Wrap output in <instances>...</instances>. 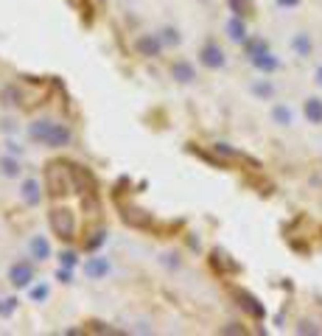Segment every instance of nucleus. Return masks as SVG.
Segmentation results:
<instances>
[{"label":"nucleus","instance_id":"obj_1","mask_svg":"<svg viewBox=\"0 0 322 336\" xmlns=\"http://www.w3.org/2000/svg\"><path fill=\"white\" fill-rule=\"evenodd\" d=\"M45 191L53 196V199L79 191V188H76V165L62 163V160L48 163V168H45Z\"/></svg>","mask_w":322,"mask_h":336},{"label":"nucleus","instance_id":"obj_2","mask_svg":"<svg viewBox=\"0 0 322 336\" xmlns=\"http://www.w3.org/2000/svg\"><path fill=\"white\" fill-rule=\"evenodd\" d=\"M48 221H51V230L56 233L59 238H65V241H73L76 238V216H73V210L53 207L51 213H48Z\"/></svg>","mask_w":322,"mask_h":336},{"label":"nucleus","instance_id":"obj_3","mask_svg":"<svg viewBox=\"0 0 322 336\" xmlns=\"http://www.w3.org/2000/svg\"><path fill=\"white\" fill-rule=\"evenodd\" d=\"M163 45L165 42L160 39V34H140V37L135 39V51H138L140 56H148V59L160 56V53H163Z\"/></svg>","mask_w":322,"mask_h":336},{"label":"nucleus","instance_id":"obj_4","mask_svg":"<svg viewBox=\"0 0 322 336\" xmlns=\"http://www.w3.org/2000/svg\"><path fill=\"white\" fill-rule=\"evenodd\" d=\"M199 62L205 65V68H210V70H216V68H224V51L216 45V42H207V45H202V51H199Z\"/></svg>","mask_w":322,"mask_h":336},{"label":"nucleus","instance_id":"obj_5","mask_svg":"<svg viewBox=\"0 0 322 336\" xmlns=\"http://www.w3.org/2000/svg\"><path fill=\"white\" fill-rule=\"evenodd\" d=\"M9 280H11V286H17V289H26V286L34 280V266L28 261L14 263V266L9 269Z\"/></svg>","mask_w":322,"mask_h":336},{"label":"nucleus","instance_id":"obj_6","mask_svg":"<svg viewBox=\"0 0 322 336\" xmlns=\"http://www.w3.org/2000/svg\"><path fill=\"white\" fill-rule=\"evenodd\" d=\"M70 129L65 123H51V129H48V135H45V146H51V149H62V146H68L70 143Z\"/></svg>","mask_w":322,"mask_h":336},{"label":"nucleus","instance_id":"obj_7","mask_svg":"<svg viewBox=\"0 0 322 336\" xmlns=\"http://www.w3.org/2000/svg\"><path fill=\"white\" fill-rule=\"evenodd\" d=\"M123 221L126 224H132V227H152V213H146V210H140V207H123Z\"/></svg>","mask_w":322,"mask_h":336},{"label":"nucleus","instance_id":"obj_8","mask_svg":"<svg viewBox=\"0 0 322 336\" xmlns=\"http://www.w3.org/2000/svg\"><path fill=\"white\" fill-rule=\"evenodd\" d=\"M171 76H174L177 81H182V84H190V81L196 79V70H194V65H190V62L180 59V62L171 65Z\"/></svg>","mask_w":322,"mask_h":336},{"label":"nucleus","instance_id":"obj_9","mask_svg":"<svg viewBox=\"0 0 322 336\" xmlns=\"http://www.w3.org/2000/svg\"><path fill=\"white\" fill-rule=\"evenodd\" d=\"M110 272V261L106 258H90V261H84V275L93 280L104 278V275Z\"/></svg>","mask_w":322,"mask_h":336},{"label":"nucleus","instance_id":"obj_10","mask_svg":"<svg viewBox=\"0 0 322 336\" xmlns=\"http://www.w3.org/2000/svg\"><path fill=\"white\" fill-rule=\"evenodd\" d=\"M20 194H23V202H26V205H39V199H42V191H39L37 179H26Z\"/></svg>","mask_w":322,"mask_h":336},{"label":"nucleus","instance_id":"obj_11","mask_svg":"<svg viewBox=\"0 0 322 336\" xmlns=\"http://www.w3.org/2000/svg\"><path fill=\"white\" fill-rule=\"evenodd\" d=\"M28 249H31V258H34V261H48V258H51V244H48V238H42V236L31 238Z\"/></svg>","mask_w":322,"mask_h":336},{"label":"nucleus","instance_id":"obj_12","mask_svg":"<svg viewBox=\"0 0 322 336\" xmlns=\"http://www.w3.org/2000/svg\"><path fill=\"white\" fill-rule=\"evenodd\" d=\"M227 37L232 42H244V39H247V26H244L241 17H232V20L227 23Z\"/></svg>","mask_w":322,"mask_h":336},{"label":"nucleus","instance_id":"obj_13","mask_svg":"<svg viewBox=\"0 0 322 336\" xmlns=\"http://www.w3.org/2000/svg\"><path fill=\"white\" fill-rule=\"evenodd\" d=\"M306 118L311 123H322V98H306Z\"/></svg>","mask_w":322,"mask_h":336},{"label":"nucleus","instance_id":"obj_14","mask_svg":"<svg viewBox=\"0 0 322 336\" xmlns=\"http://www.w3.org/2000/svg\"><path fill=\"white\" fill-rule=\"evenodd\" d=\"M252 65H255L258 70H264V73H272V70L277 68V59L272 56L269 51H266V53H261V56H255V59H252Z\"/></svg>","mask_w":322,"mask_h":336},{"label":"nucleus","instance_id":"obj_15","mask_svg":"<svg viewBox=\"0 0 322 336\" xmlns=\"http://www.w3.org/2000/svg\"><path fill=\"white\" fill-rule=\"evenodd\" d=\"M272 118H275L277 126H291V121H294L289 107H275V110H272Z\"/></svg>","mask_w":322,"mask_h":336},{"label":"nucleus","instance_id":"obj_16","mask_svg":"<svg viewBox=\"0 0 322 336\" xmlns=\"http://www.w3.org/2000/svg\"><path fill=\"white\" fill-rule=\"evenodd\" d=\"M51 123H53V121H34V123H31V129H28V135H31L34 140L42 143V140H45V135H48V129H51Z\"/></svg>","mask_w":322,"mask_h":336},{"label":"nucleus","instance_id":"obj_17","mask_svg":"<svg viewBox=\"0 0 322 336\" xmlns=\"http://www.w3.org/2000/svg\"><path fill=\"white\" fill-rule=\"evenodd\" d=\"M291 45H294V51L300 53V56H308V53H311V39H308V34H297Z\"/></svg>","mask_w":322,"mask_h":336},{"label":"nucleus","instance_id":"obj_18","mask_svg":"<svg viewBox=\"0 0 322 336\" xmlns=\"http://www.w3.org/2000/svg\"><path fill=\"white\" fill-rule=\"evenodd\" d=\"M0 171H3L6 177H17V174H20V163H17L14 157H3L0 160Z\"/></svg>","mask_w":322,"mask_h":336},{"label":"nucleus","instance_id":"obj_19","mask_svg":"<svg viewBox=\"0 0 322 336\" xmlns=\"http://www.w3.org/2000/svg\"><path fill=\"white\" fill-rule=\"evenodd\" d=\"M261 53H266V42L264 39H249L247 42V56L255 59V56H261Z\"/></svg>","mask_w":322,"mask_h":336},{"label":"nucleus","instance_id":"obj_20","mask_svg":"<svg viewBox=\"0 0 322 336\" xmlns=\"http://www.w3.org/2000/svg\"><path fill=\"white\" fill-rule=\"evenodd\" d=\"M160 39L165 42V45H180V31H177V28H163V31H160Z\"/></svg>","mask_w":322,"mask_h":336},{"label":"nucleus","instance_id":"obj_21","mask_svg":"<svg viewBox=\"0 0 322 336\" xmlns=\"http://www.w3.org/2000/svg\"><path fill=\"white\" fill-rule=\"evenodd\" d=\"M252 93H255V95H261V98H269V95L275 93V87H272L269 81H264V84H252Z\"/></svg>","mask_w":322,"mask_h":336},{"label":"nucleus","instance_id":"obj_22","mask_svg":"<svg viewBox=\"0 0 322 336\" xmlns=\"http://www.w3.org/2000/svg\"><path fill=\"white\" fill-rule=\"evenodd\" d=\"M104 241H106V233H93L90 241H84V249H98Z\"/></svg>","mask_w":322,"mask_h":336},{"label":"nucleus","instance_id":"obj_23","mask_svg":"<svg viewBox=\"0 0 322 336\" xmlns=\"http://www.w3.org/2000/svg\"><path fill=\"white\" fill-rule=\"evenodd\" d=\"M48 294H51V289L42 283V286H34L31 289V300H37V303H42V300H48Z\"/></svg>","mask_w":322,"mask_h":336},{"label":"nucleus","instance_id":"obj_24","mask_svg":"<svg viewBox=\"0 0 322 336\" xmlns=\"http://www.w3.org/2000/svg\"><path fill=\"white\" fill-rule=\"evenodd\" d=\"M59 261H62V266H68V269H73L76 266V261H79V258H76V252H62V255H59Z\"/></svg>","mask_w":322,"mask_h":336},{"label":"nucleus","instance_id":"obj_25","mask_svg":"<svg viewBox=\"0 0 322 336\" xmlns=\"http://www.w3.org/2000/svg\"><path fill=\"white\" fill-rule=\"evenodd\" d=\"M56 280H62V283H70V269H68V266H59V269H56Z\"/></svg>","mask_w":322,"mask_h":336},{"label":"nucleus","instance_id":"obj_26","mask_svg":"<svg viewBox=\"0 0 322 336\" xmlns=\"http://www.w3.org/2000/svg\"><path fill=\"white\" fill-rule=\"evenodd\" d=\"M280 6H297V0H277Z\"/></svg>","mask_w":322,"mask_h":336},{"label":"nucleus","instance_id":"obj_27","mask_svg":"<svg viewBox=\"0 0 322 336\" xmlns=\"http://www.w3.org/2000/svg\"><path fill=\"white\" fill-rule=\"evenodd\" d=\"M314 79H317V84H322V68H317V73H314Z\"/></svg>","mask_w":322,"mask_h":336}]
</instances>
